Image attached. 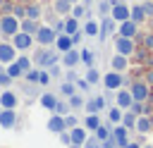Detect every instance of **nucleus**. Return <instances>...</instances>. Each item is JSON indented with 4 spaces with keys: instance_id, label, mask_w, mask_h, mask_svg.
Returning <instances> with one entry per match:
<instances>
[{
    "instance_id": "obj_43",
    "label": "nucleus",
    "mask_w": 153,
    "mask_h": 148,
    "mask_svg": "<svg viewBox=\"0 0 153 148\" xmlns=\"http://www.w3.org/2000/svg\"><path fill=\"white\" fill-rule=\"evenodd\" d=\"M45 69H48V74H50V76H55V79H57V76H62V69H60V64H57V62H53V64H50V67H45Z\"/></svg>"
},
{
    "instance_id": "obj_62",
    "label": "nucleus",
    "mask_w": 153,
    "mask_h": 148,
    "mask_svg": "<svg viewBox=\"0 0 153 148\" xmlns=\"http://www.w3.org/2000/svg\"><path fill=\"white\" fill-rule=\"evenodd\" d=\"M0 112H2V105H0Z\"/></svg>"
},
{
    "instance_id": "obj_52",
    "label": "nucleus",
    "mask_w": 153,
    "mask_h": 148,
    "mask_svg": "<svg viewBox=\"0 0 153 148\" xmlns=\"http://www.w3.org/2000/svg\"><path fill=\"white\" fill-rule=\"evenodd\" d=\"M100 148H117V143H115V138L110 136V138H105V141H100Z\"/></svg>"
},
{
    "instance_id": "obj_5",
    "label": "nucleus",
    "mask_w": 153,
    "mask_h": 148,
    "mask_svg": "<svg viewBox=\"0 0 153 148\" xmlns=\"http://www.w3.org/2000/svg\"><path fill=\"white\" fill-rule=\"evenodd\" d=\"M57 60H60V55H57L55 50H48V45H43V50H41V53H36V60H33V62H36L38 67H43V69H45V67H50V64H53V62H57Z\"/></svg>"
},
{
    "instance_id": "obj_32",
    "label": "nucleus",
    "mask_w": 153,
    "mask_h": 148,
    "mask_svg": "<svg viewBox=\"0 0 153 148\" xmlns=\"http://www.w3.org/2000/svg\"><path fill=\"white\" fill-rule=\"evenodd\" d=\"M136 117H139V115H134V112L129 110V112L122 115V124H124L127 129H136Z\"/></svg>"
},
{
    "instance_id": "obj_36",
    "label": "nucleus",
    "mask_w": 153,
    "mask_h": 148,
    "mask_svg": "<svg viewBox=\"0 0 153 148\" xmlns=\"http://www.w3.org/2000/svg\"><path fill=\"white\" fill-rule=\"evenodd\" d=\"M67 100H69V107H72V110H79V107H84V103H86L84 95H79V93H72Z\"/></svg>"
},
{
    "instance_id": "obj_60",
    "label": "nucleus",
    "mask_w": 153,
    "mask_h": 148,
    "mask_svg": "<svg viewBox=\"0 0 153 148\" xmlns=\"http://www.w3.org/2000/svg\"><path fill=\"white\" fill-rule=\"evenodd\" d=\"M143 148H153V143H151V146H143Z\"/></svg>"
},
{
    "instance_id": "obj_1",
    "label": "nucleus",
    "mask_w": 153,
    "mask_h": 148,
    "mask_svg": "<svg viewBox=\"0 0 153 148\" xmlns=\"http://www.w3.org/2000/svg\"><path fill=\"white\" fill-rule=\"evenodd\" d=\"M19 29H22V19H19L17 14L5 12V14L0 17V33H2V36H14Z\"/></svg>"
},
{
    "instance_id": "obj_49",
    "label": "nucleus",
    "mask_w": 153,
    "mask_h": 148,
    "mask_svg": "<svg viewBox=\"0 0 153 148\" xmlns=\"http://www.w3.org/2000/svg\"><path fill=\"white\" fill-rule=\"evenodd\" d=\"M74 86H76V88H79V91H84V93H86V91H88V88H91V84H88V81H86V79H76V81H74Z\"/></svg>"
},
{
    "instance_id": "obj_21",
    "label": "nucleus",
    "mask_w": 153,
    "mask_h": 148,
    "mask_svg": "<svg viewBox=\"0 0 153 148\" xmlns=\"http://www.w3.org/2000/svg\"><path fill=\"white\" fill-rule=\"evenodd\" d=\"M127 64H129V62H127V55H122V53H115V55H112V60H110V67H112V69H117V72H124V69H127Z\"/></svg>"
},
{
    "instance_id": "obj_22",
    "label": "nucleus",
    "mask_w": 153,
    "mask_h": 148,
    "mask_svg": "<svg viewBox=\"0 0 153 148\" xmlns=\"http://www.w3.org/2000/svg\"><path fill=\"white\" fill-rule=\"evenodd\" d=\"M151 129H153V124H151V117H146V115H139V117H136V131H139V134H151Z\"/></svg>"
},
{
    "instance_id": "obj_28",
    "label": "nucleus",
    "mask_w": 153,
    "mask_h": 148,
    "mask_svg": "<svg viewBox=\"0 0 153 148\" xmlns=\"http://www.w3.org/2000/svg\"><path fill=\"white\" fill-rule=\"evenodd\" d=\"M5 67H7L5 72H7L12 79H19V76H24V69L19 67V62H17V60H14V62H10V64H5Z\"/></svg>"
},
{
    "instance_id": "obj_41",
    "label": "nucleus",
    "mask_w": 153,
    "mask_h": 148,
    "mask_svg": "<svg viewBox=\"0 0 153 148\" xmlns=\"http://www.w3.org/2000/svg\"><path fill=\"white\" fill-rule=\"evenodd\" d=\"M110 7H112V0H110V2H108V0H100V2H98V12H100L103 17L110 14Z\"/></svg>"
},
{
    "instance_id": "obj_18",
    "label": "nucleus",
    "mask_w": 153,
    "mask_h": 148,
    "mask_svg": "<svg viewBox=\"0 0 153 148\" xmlns=\"http://www.w3.org/2000/svg\"><path fill=\"white\" fill-rule=\"evenodd\" d=\"M55 48H57V53H60V55H62V53H67L69 48H74L72 36H69V33H57V38H55Z\"/></svg>"
},
{
    "instance_id": "obj_40",
    "label": "nucleus",
    "mask_w": 153,
    "mask_h": 148,
    "mask_svg": "<svg viewBox=\"0 0 153 148\" xmlns=\"http://www.w3.org/2000/svg\"><path fill=\"white\" fill-rule=\"evenodd\" d=\"M38 74H41V69H29V72H24V79L26 81H31V84H38Z\"/></svg>"
},
{
    "instance_id": "obj_35",
    "label": "nucleus",
    "mask_w": 153,
    "mask_h": 148,
    "mask_svg": "<svg viewBox=\"0 0 153 148\" xmlns=\"http://www.w3.org/2000/svg\"><path fill=\"white\" fill-rule=\"evenodd\" d=\"M60 93H62L65 98H69L72 93H76V86H74V81H62V84H60Z\"/></svg>"
},
{
    "instance_id": "obj_20",
    "label": "nucleus",
    "mask_w": 153,
    "mask_h": 148,
    "mask_svg": "<svg viewBox=\"0 0 153 148\" xmlns=\"http://www.w3.org/2000/svg\"><path fill=\"white\" fill-rule=\"evenodd\" d=\"M115 24H117V21H115V19L108 14V17L103 19V24H100V33H98V38H100V41H105V38H108V33H112Z\"/></svg>"
},
{
    "instance_id": "obj_11",
    "label": "nucleus",
    "mask_w": 153,
    "mask_h": 148,
    "mask_svg": "<svg viewBox=\"0 0 153 148\" xmlns=\"http://www.w3.org/2000/svg\"><path fill=\"white\" fill-rule=\"evenodd\" d=\"M45 129L50 131V134H60V131H65L67 127H65V115H57V112H53L50 117H48V124H45Z\"/></svg>"
},
{
    "instance_id": "obj_46",
    "label": "nucleus",
    "mask_w": 153,
    "mask_h": 148,
    "mask_svg": "<svg viewBox=\"0 0 153 148\" xmlns=\"http://www.w3.org/2000/svg\"><path fill=\"white\" fill-rule=\"evenodd\" d=\"M81 148H100V141L96 138V136H88L86 141H84V146Z\"/></svg>"
},
{
    "instance_id": "obj_7",
    "label": "nucleus",
    "mask_w": 153,
    "mask_h": 148,
    "mask_svg": "<svg viewBox=\"0 0 153 148\" xmlns=\"http://www.w3.org/2000/svg\"><path fill=\"white\" fill-rule=\"evenodd\" d=\"M33 41H36V38H33L31 33L22 31V29H19V31L12 36V43H14V48H17V50H29V48L33 45Z\"/></svg>"
},
{
    "instance_id": "obj_33",
    "label": "nucleus",
    "mask_w": 153,
    "mask_h": 148,
    "mask_svg": "<svg viewBox=\"0 0 153 148\" xmlns=\"http://www.w3.org/2000/svg\"><path fill=\"white\" fill-rule=\"evenodd\" d=\"M110 136H112V129L100 122V127L96 129V138H98V141H105V138H110Z\"/></svg>"
},
{
    "instance_id": "obj_34",
    "label": "nucleus",
    "mask_w": 153,
    "mask_h": 148,
    "mask_svg": "<svg viewBox=\"0 0 153 148\" xmlns=\"http://www.w3.org/2000/svg\"><path fill=\"white\" fill-rule=\"evenodd\" d=\"M79 53H81V62H84L86 67H93V62H96V55H93V50L84 48V50H79Z\"/></svg>"
},
{
    "instance_id": "obj_2",
    "label": "nucleus",
    "mask_w": 153,
    "mask_h": 148,
    "mask_svg": "<svg viewBox=\"0 0 153 148\" xmlns=\"http://www.w3.org/2000/svg\"><path fill=\"white\" fill-rule=\"evenodd\" d=\"M33 38H36V43L38 45H55V38H57V31L53 29V26H38V31L33 33Z\"/></svg>"
},
{
    "instance_id": "obj_48",
    "label": "nucleus",
    "mask_w": 153,
    "mask_h": 148,
    "mask_svg": "<svg viewBox=\"0 0 153 148\" xmlns=\"http://www.w3.org/2000/svg\"><path fill=\"white\" fill-rule=\"evenodd\" d=\"M76 124H79L76 115H65V127H67V129H72V127H76Z\"/></svg>"
},
{
    "instance_id": "obj_58",
    "label": "nucleus",
    "mask_w": 153,
    "mask_h": 148,
    "mask_svg": "<svg viewBox=\"0 0 153 148\" xmlns=\"http://www.w3.org/2000/svg\"><path fill=\"white\" fill-rule=\"evenodd\" d=\"M81 2H84L86 7H91V5H93V0H81Z\"/></svg>"
},
{
    "instance_id": "obj_54",
    "label": "nucleus",
    "mask_w": 153,
    "mask_h": 148,
    "mask_svg": "<svg viewBox=\"0 0 153 148\" xmlns=\"http://www.w3.org/2000/svg\"><path fill=\"white\" fill-rule=\"evenodd\" d=\"M81 38H84V31H76V33H72V43H74V45H79V43H81Z\"/></svg>"
},
{
    "instance_id": "obj_3",
    "label": "nucleus",
    "mask_w": 153,
    "mask_h": 148,
    "mask_svg": "<svg viewBox=\"0 0 153 148\" xmlns=\"http://www.w3.org/2000/svg\"><path fill=\"white\" fill-rule=\"evenodd\" d=\"M129 91H131L134 100H141V103H146V100L151 98V84H148V81H131Z\"/></svg>"
},
{
    "instance_id": "obj_19",
    "label": "nucleus",
    "mask_w": 153,
    "mask_h": 148,
    "mask_svg": "<svg viewBox=\"0 0 153 148\" xmlns=\"http://www.w3.org/2000/svg\"><path fill=\"white\" fill-rule=\"evenodd\" d=\"M72 5H74V2H69V0H53V10H55V14H60V17L72 14Z\"/></svg>"
},
{
    "instance_id": "obj_30",
    "label": "nucleus",
    "mask_w": 153,
    "mask_h": 148,
    "mask_svg": "<svg viewBox=\"0 0 153 148\" xmlns=\"http://www.w3.org/2000/svg\"><path fill=\"white\" fill-rule=\"evenodd\" d=\"M129 19H134L136 24H141L143 19H148V17H146V12H143V5H134V7H131V17H129Z\"/></svg>"
},
{
    "instance_id": "obj_27",
    "label": "nucleus",
    "mask_w": 153,
    "mask_h": 148,
    "mask_svg": "<svg viewBox=\"0 0 153 148\" xmlns=\"http://www.w3.org/2000/svg\"><path fill=\"white\" fill-rule=\"evenodd\" d=\"M38 26H41L38 19H31V17H24V19H22V31H26V33H31V36L38 31Z\"/></svg>"
},
{
    "instance_id": "obj_59",
    "label": "nucleus",
    "mask_w": 153,
    "mask_h": 148,
    "mask_svg": "<svg viewBox=\"0 0 153 148\" xmlns=\"http://www.w3.org/2000/svg\"><path fill=\"white\" fill-rule=\"evenodd\" d=\"M148 117H151V124H153V115H148Z\"/></svg>"
},
{
    "instance_id": "obj_10",
    "label": "nucleus",
    "mask_w": 153,
    "mask_h": 148,
    "mask_svg": "<svg viewBox=\"0 0 153 148\" xmlns=\"http://www.w3.org/2000/svg\"><path fill=\"white\" fill-rule=\"evenodd\" d=\"M129 131H131V129H127L122 122H120V124H115V129H112V138H115L117 148H124V146L129 143Z\"/></svg>"
},
{
    "instance_id": "obj_24",
    "label": "nucleus",
    "mask_w": 153,
    "mask_h": 148,
    "mask_svg": "<svg viewBox=\"0 0 153 148\" xmlns=\"http://www.w3.org/2000/svg\"><path fill=\"white\" fill-rule=\"evenodd\" d=\"M81 31H84V36H98V33H100V24H98L96 19H91V17H88Z\"/></svg>"
},
{
    "instance_id": "obj_38",
    "label": "nucleus",
    "mask_w": 153,
    "mask_h": 148,
    "mask_svg": "<svg viewBox=\"0 0 153 148\" xmlns=\"http://www.w3.org/2000/svg\"><path fill=\"white\" fill-rule=\"evenodd\" d=\"M26 17H31V19H41V5H26Z\"/></svg>"
},
{
    "instance_id": "obj_44",
    "label": "nucleus",
    "mask_w": 153,
    "mask_h": 148,
    "mask_svg": "<svg viewBox=\"0 0 153 148\" xmlns=\"http://www.w3.org/2000/svg\"><path fill=\"white\" fill-rule=\"evenodd\" d=\"M50 79H53V76L48 74V69H41V74H38V84H41V86H48Z\"/></svg>"
},
{
    "instance_id": "obj_53",
    "label": "nucleus",
    "mask_w": 153,
    "mask_h": 148,
    "mask_svg": "<svg viewBox=\"0 0 153 148\" xmlns=\"http://www.w3.org/2000/svg\"><path fill=\"white\" fill-rule=\"evenodd\" d=\"M143 12H146V17H153V0L143 2Z\"/></svg>"
},
{
    "instance_id": "obj_13",
    "label": "nucleus",
    "mask_w": 153,
    "mask_h": 148,
    "mask_svg": "<svg viewBox=\"0 0 153 148\" xmlns=\"http://www.w3.org/2000/svg\"><path fill=\"white\" fill-rule=\"evenodd\" d=\"M117 33L120 36H127V38H134V36H139V24L134 19H124V21H120Z\"/></svg>"
},
{
    "instance_id": "obj_45",
    "label": "nucleus",
    "mask_w": 153,
    "mask_h": 148,
    "mask_svg": "<svg viewBox=\"0 0 153 148\" xmlns=\"http://www.w3.org/2000/svg\"><path fill=\"white\" fill-rule=\"evenodd\" d=\"M10 84H12V76L7 72H0V88H10Z\"/></svg>"
},
{
    "instance_id": "obj_16",
    "label": "nucleus",
    "mask_w": 153,
    "mask_h": 148,
    "mask_svg": "<svg viewBox=\"0 0 153 148\" xmlns=\"http://www.w3.org/2000/svg\"><path fill=\"white\" fill-rule=\"evenodd\" d=\"M69 131V138H72V143H79V146H84V141L88 138V129L86 127H72V129H67Z\"/></svg>"
},
{
    "instance_id": "obj_55",
    "label": "nucleus",
    "mask_w": 153,
    "mask_h": 148,
    "mask_svg": "<svg viewBox=\"0 0 153 148\" xmlns=\"http://www.w3.org/2000/svg\"><path fill=\"white\" fill-rule=\"evenodd\" d=\"M67 74V81H76L79 76H76V72H74V67H69V72H65Z\"/></svg>"
},
{
    "instance_id": "obj_12",
    "label": "nucleus",
    "mask_w": 153,
    "mask_h": 148,
    "mask_svg": "<svg viewBox=\"0 0 153 148\" xmlns=\"http://www.w3.org/2000/svg\"><path fill=\"white\" fill-rule=\"evenodd\" d=\"M14 124H17V112H14V107H2V112H0V127L2 129H14Z\"/></svg>"
},
{
    "instance_id": "obj_39",
    "label": "nucleus",
    "mask_w": 153,
    "mask_h": 148,
    "mask_svg": "<svg viewBox=\"0 0 153 148\" xmlns=\"http://www.w3.org/2000/svg\"><path fill=\"white\" fill-rule=\"evenodd\" d=\"M53 112H57V115H69L72 112V107H69V100L65 103V100H57V105H55V110Z\"/></svg>"
},
{
    "instance_id": "obj_8",
    "label": "nucleus",
    "mask_w": 153,
    "mask_h": 148,
    "mask_svg": "<svg viewBox=\"0 0 153 148\" xmlns=\"http://www.w3.org/2000/svg\"><path fill=\"white\" fill-rule=\"evenodd\" d=\"M17 48H14V43H0V64H10V62H14L17 60Z\"/></svg>"
},
{
    "instance_id": "obj_56",
    "label": "nucleus",
    "mask_w": 153,
    "mask_h": 148,
    "mask_svg": "<svg viewBox=\"0 0 153 148\" xmlns=\"http://www.w3.org/2000/svg\"><path fill=\"white\" fill-rule=\"evenodd\" d=\"M146 81H148V84H151V86H153V69H151V72H148V74H146Z\"/></svg>"
},
{
    "instance_id": "obj_17",
    "label": "nucleus",
    "mask_w": 153,
    "mask_h": 148,
    "mask_svg": "<svg viewBox=\"0 0 153 148\" xmlns=\"http://www.w3.org/2000/svg\"><path fill=\"white\" fill-rule=\"evenodd\" d=\"M17 103H19V98H17V93L12 88H2L0 91V105L2 107H17Z\"/></svg>"
},
{
    "instance_id": "obj_51",
    "label": "nucleus",
    "mask_w": 153,
    "mask_h": 148,
    "mask_svg": "<svg viewBox=\"0 0 153 148\" xmlns=\"http://www.w3.org/2000/svg\"><path fill=\"white\" fill-rule=\"evenodd\" d=\"M53 29H55L57 33H65V17H60L57 21H53Z\"/></svg>"
},
{
    "instance_id": "obj_25",
    "label": "nucleus",
    "mask_w": 153,
    "mask_h": 148,
    "mask_svg": "<svg viewBox=\"0 0 153 148\" xmlns=\"http://www.w3.org/2000/svg\"><path fill=\"white\" fill-rule=\"evenodd\" d=\"M38 103H41L45 110H50V112H53V110H55V105H57V95H55V93H41V100H38Z\"/></svg>"
},
{
    "instance_id": "obj_57",
    "label": "nucleus",
    "mask_w": 153,
    "mask_h": 148,
    "mask_svg": "<svg viewBox=\"0 0 153 148\" xmlns=\"http://www.w3.org/2000/svg\"><path fill=\"white\" fill-rule=\"evenodd\" d=\"M124 148H141V146H139V143H131V141H129V143H127Z\"/></svg>"
},
{
    "instance_id": "obj_26",
    "label": "nucleus",
    "mask_w": 153,
    "mask_h": 148,
    "mask_svg": "<svg viewBox=\"0 0 153 148\" xmlns=\"http://www.w3.org/2000/svg\"><path fill=\"white\" fill-rule=\"evenodd\" d=\"M84 127H86L88 131H96V129L100 127V117H98V112H88V115L84 117Z\"/></svg>"
},
{
    "instance_id": "obj_42",
    "label": "nucleus",
    "mask_w": 153,
    "mask_h": 148,
    "mask_svg": "<svg viewBox=\"0 0 153 148\" xmlns=\"http://www.w3.org/2000/svg\"><path fill=\"white\" fill-rule=\"evenodd\" d=\"M17 62H19V67H22L24 72L31 69V60H29V55H17Z\"/></svg>"
},
{
    "instance_id": "obj_47",
    "label": "nucleus",
    "mask_w": 153,
    "mask_h": 148,
    "mask_svg": "<svg viewBox=\"0 0 153 148\" xmlns=\"http://www.w3.org/2000/svg\"><path fill=\"white\" fill-rule=\"evenodd\" d=\"M84 110H86V115H88V112H98V105H96V98H91V100H86V103H84Z\"/></svg>"
},
{
    "instance_id": "obj_29",
    "label": "nucleus",
    "mask_w": 153,
    "mask_h": 148,
    "mask_svg": "<svg viewBox=\"0 0 153 148\" xmlns=\"http://www.w3.org/2000/svg\"><path fill=\"white\" fill-rule=\"evenodd\" d=\"M122 115H124V112H122L120 105H112V107L108 110V119H110L112 124H120V122H122Z\"/></svg>"
},
{
    "instance_id": "obj_4",
    "label": "nucleus",
    "mask_w": 153,
    "mask_h": 148,
    "mask_svg": "<svg viewBox=\"0 0 153 148\" xmlns=\"http://www.w3.org/2000/svg\"><path fill=\"white\" fill-rule=\"evenodd\" d=\"M110 17L120 24V21H124V19H129V17H131V7H127V5H124V2H120V0H112Z\"/></svg>"
},
{
    "instance_id": "obj_50",
    "label": "nucleus",
    "mask_w": 153,
    "mask_h": 148,
    "mask_svg": "<svg viewBox=\"0 0 153 148\" xmlns=\"http://www.w3.org/2000/svg\"><path fill=\"white\" fill-rule=\"evenodd\" d=\"M129 110H131L134 115H141V112H143V103H141V100H134V103L129 105Z\"/></svg>"
},
{
    "instance_id": "obj_9",
    "label": "nucleus",
    "mask_w": 153,
    "mask_h": 148,
    "mask_svg": "<svg viewBox=\"0 0 153 148\" xmlns=\"http://www.w3.org/2000/svg\"><path fill=\"white\" fill-rule=\"evenodd\" d=\"M134 38H127V36H120L117 33V38H115V53H122V55H131L134 53Z\"/></svg>"
},
{
    "instance_id": "obj_37",
    "label": "nucleus",
    "mask_w": 153,
    "mask_h": 148,
    "mask_svg": "<svg viewBox=\"0 0 153 148\" xmlns=\"http://www.w3.org/2000/svg\"><path fill=\"white\" fill-rule=\"evenodd\" d=\"M86 10H88V7H86L84 2H74V5H72V17H76V19H81V17L86 14Z\"/></svg>"
},
{
    "instance_id": "obj_61",
    "label": "nucleus",
    "mask_w": 153,
    "mask_h": 148,
    "mask_svg": "<svg viewBox=\"0 0 153 148\" xmlns=\"http://www.w3.org/2000/svg\"><path fill=\"white\" fill-rule=\"evenodd\" d=\"M69 2H79V0H69Z\"/></svg>"
},
{
    "instance_id": "obj_15",
    "label": "nucleus",
    "mask_w": 153,
    "mask_h": 148,
    "mask_svg": "<svg viewBox=\"0 0 153 148\" xmlns=\"http://www.w3.org/2000/svg\"><path fill=\"white\" fill-rule=\"evenodd\" d=\"M131 103H134L131 91H129V88H117V93H115V105H120L122 110H129Z\"/></svg>"
},
{
    "instance_id": "obj_23",
    "label": "nucleus",
    "mask_w": 153,
    "mask_h": 148,
    "mask_svg": "<svg viewBox=\"0 0 153 148\" xmlns=\"http://www.w3.org/2000/svg\"><path fill=\"white\" fill-rule=\"evenodd\" d=\"M76 31H81V26H79V19L76 17H72V14H67L65 17V33H76Z\"/></svg>"
},
{
    "instance_id": "obj_31",
    "label": "nucleus",
    "mask_w": 153,
    "mask_h": 148,
    "mask_svg": "<svg viewBox=\"0 0 153 148\" xmlns=\"http://www.w3.org/2000/svg\"><path fill=\"white\" fill-rule=\"evenodd\" d=\"M84 79H86V81H88L91 86H93V84H98V81H103V76H100V72H98L96 67H88V69H86V76H84Z\"/></svg>"
},
{
    "instance_id": "obj_63",
    "label": "nucleus",
    "mask_w": 153,
    "mask_h": 148,
    "mask_svg": "<svg viewBox=\"0 0 153 148\" xmlns=\"http://www.w3.org/2000/svg\"><path fill=\"white\" fill-rule=\"evenodd\" d=\"M0 91H2V88H0Z\"/></svg>"
},
{
    "instance_id": "obj_14",
    "label": "nucleus",
    "mask_w": 153,
    "mask_h": 148,
    "mask_svg": "<svg viewBox=\"0 0 153 148\" xmlns=\"http://www.w3.org/2000/svg\"><path fill=\"white\" fill-rule=\"evenodd\" d=\"M60 62H62L67 69H69V67H76V64L81 62V53H79L76 48H69L67 53H62V55H60Z\"/></svg>"
},
{
    "instance_id": "obj_6",
    "label": "nucleus",
    "mask_w": 153,
    "mask_h": 148,
    "mask_svg": "<svg viewBox=\"0 0 153 148\" xmlns=\"http://www.w3.org/2000/svg\"><path fill=\"white\" fill-rule=\"evenodd\" d=\"M122 84H124V76H122V72H117V69H110V72L103 76V86H105L108 91H117V88H122Z\"/></svg>"
}]
</instances>
